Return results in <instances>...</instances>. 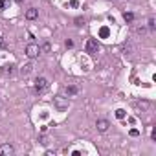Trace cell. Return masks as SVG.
<instances>
[{
	"instance_id": "cell-1",
	"label": "cell",
	"mask_w": 156,
	"mask_h": 156,
	"mask_svg": "<svg viewBox=\"0 0 156 156\" xmlns=\"http://www.w3.org/2000/svg\"><path fill=\"white\" fill-rule=\"evenodd\" d=\"M53 105H55V108H57L59 112H64V110H68V105H70V101H68V97L55 96V97H53Z\"/></svg>"
},
{
	"instance_id": "cell-2",
	"label": "cell",
	"mask_w": 156,
	"mask_h": 156,
	"mask_svg": "<svg viewBox=\"0 0 156 156\" xmlns=\"http://www.w3.org/2000/svg\"><path fill=\"white\" fill-rule=\"evenodd\" d=\"M39 53H40V48H39V46L37 44H28V46H26V55H28L30 59H35V57H39Z\"/></svg>"
},
{
	"instance_id": "cell-3",
	"label": "cell",
	"mask_w": 156,
	"mask_h": 156,
	"mask_svg": "<svg viewBox=\"0 0 156 156\" xmlns=\"http://www.w3.org/2000/svg\"><path fill=\"white\" fill-rule=\"evenodd\" d=\"M46 88H48V79L46 77H37L35 79V92L40 94V92H44Z\"/></svg>"
},
{
	"instance_id": "cell-4",
	"label": "cell",
	"mask_w": 156,
	"mask_h": 156,
	"mask_svg": "<svg viewBox=\"0 0 156 156\" xmlns=\"http://www.w3.org/2000/svg\"><path fill=\"white\" fill-rule=\"evenodd\" d=\"M85 48H86L88 53H97V52H99V42H97L96 39H88Z\"/></svg>"
},
{
	"instance_id": "cell-5",
	"label": "cell",
	"mask_w": 156,
	"mask_h": 156,
	"mask_svg": "<svg viewBox=\"0 0 156 156\" xmlns=\"http://www.w3.org/2000/svg\"><path fill=\"white\" fill-rule=\"evenodd\" d=\"M13 152H15V149H13L11 143H4V145H0V154L2 156H11Z\"/></svg>"
},
{
	"instance_id": "cell-6",
	"label": "cell",
	"mask_w": 156,
	"mask_h": 156,
	"mask_svg": "<svg viewBox=\"0 0 156 156\" xmlns=\"http://www.w3.org/2000/svg\"><path fill=\"white\" fill-rule=\"evenodd\" d=\"M96 127H97L99 132H107L108 127H110V123H108L107 119H97V121H96Z\"/></svg>"
},
{
	"instance_id": "cell-7",
	"label": "cell",
	"mask_w": 156,
	"mask_h": 156,
	"mask_svg": "<svg viewBox=\"0 0 156 156\" xmlns=\"http://www.w3.org/2000/svg\"><path fill=\"white\" fill-rule=\"evenodd\" d=\"M37 17H39V11L35 8H30L28 11H26V18H28V20H35Z\"/></svg>"
},
{
	"instance_id": "cell-8",
	"label": "cell",
	"mask_w": 156,
	"mask_h": 156,
	"mask_svg": "<svg viewBox=\"0 0 156 156\" xmlns=\"http://www.w3.org/2000/svg\"><path fill=\"white\" fill-rule=\"evenodd\" d=\"M31 68H33V64H31V63H28V64H24L22 68H20V73H22V76H28V73L31 72Z\"/></svg>"
},
{
	"instance_id": "cell-9",
	"label": "cell",
	"mask_w": 156,
	"mask_h": 156,
	"mask_svg": "<svg viewBox=\"0 0 156 156\" xmlns=\"http://www.w3.org/2000/svg\"><path fill=\"white\" fill-rule=\"evenodd\" d=\"M77 92H79V88H77V86H73V85L66 86V94H68V96H76Z\"/></svg>"
},
{
	"instance_id": "cell-10",
	"label": "cell",
	"mask_w": 156,
	"mask_h": 156,
	"mask_svg": "<svg viewBox=\"0 0 156 156\" xmlns=\"http://www.w3.org/2000/svg\"><path fill=\"white\" fill-rule=\"evenodd\" d=\"M2 73H4V76H11V73H13V66H4Z\"/></svg>"
},
{
	"instance_id": "cell-11",
	"label": "cell",
	"mask_w": 156,
	"mask_h": 156,
	"mask_svg": "<svg viewBox=\"0 0 156 156\" xmlns=\"http://www.w3.org/2000/svg\"><path fill=\"white\" fill-rule=\"evenodd\" d=\"M116 118L118 119H123L125 118V110H123V108H118V110H116Z\"/></svg>"
},
{
	"instance_id": "cell-12",
	"label": "cell",
	"mask_w": 156,
	"mask_h": 156,
	"mask_svg": "<svg viewBox=\"0 0 156 156\" xmlns=\"http://www.w3.org/2000/svg\"><path fill=\"white\" fill-rule=\"evenodd\" d=\"M123 18L127 20V22H132V20H134V15H132V13H123Z\"/></svg>"
},
{
	"instance_id": "cell-13",
	"label": "cell",
	"mask_w": 156,
	"mask_h": 156,
	"mask_svg": "<svg viewBox=\"0 0 156 156\" xmlns=\"http://www.w3.org/2000/svg\"><path fill=\"white\" fill-rule=\"evenodd\" d=\"M108 33H110V31H108V28H101V31H99V35L103 37V39H105V37H108Z\"/></svg>"
},
{
	"instance_id": "cell-14",
	"label": "cell",
	"mask_w": 156,
	"mask_h": 156,
	"mask_svg": "<svg viewBox=\"0 0 156 156\" xmlns=\"http://www.w3.org/2000/svg\"><path fill=\"white\" fill-rule=\"evenodd\" d=\"M156 24H154V18H149V30H154Z\"/></svg>"
},
{
	"instance_id": "cell-15",
	"label": "cell",
	"mask_w": 156,
	"mask_h": 156,
	"mask_svg": "<svg viewBox=\"0 0 156 156\" xmlns=\"http://www.w3.org/2000/svg\"><path fill=\"white\" fill-rule=\"evenodd\" d=\"M136 107H140V108H147L149 103H147V101H141V103H136Z\"/></svg>"
},
{
	"instance_id": "cell-16",
	"label": "cell",
	"mask_w": 156,
	"mask_h": 156,
	"mask_svg": "<svg viewBox=\"0 0 156 156\" xmlns=\"http://www.w3.org/2000/svg\"><path fill=\"white\" fill-rule=\"evenodd\" d=\"M40 50H42V52H50V50H52V46L46 42V44H42V48H40Z\"/></svg>"
},
{
	"instance_id": "cell-17",
	"label": "cell",
	"mask_w": 156,
	"mask_h": 156,
	"mask_svg": "<svg viewBox=\"0 0 156 156\" xmlns=\"http://www.w3.org/2000/svg\"><path fill=\"white\" fill-rule=\"evenodd\" d=\"M136 31H138V33H140V35H141V33H145V31H147V30H145V28H143V26H141V28H138V30H136Z\"/></svg>"
},
{
	"instance_id": "cell-18",
	"label": "cell",
	"mask_w": 156,
	"mask_h": 156,
	"mask_svg": "<svg viewBox=\"0 0 156 156\" xmlns=\"http://www.w3.org/2000/svg\"><path fill=\"white\" fill-rule=\"evenodd\" d=\"M64 44H66V48H72V46H73V42H72V40H66Z\"/></svg>"
},
{
	"instance_id": "cell-19",
	"label": "cell",
	"mask_w": 156,
	"mask_h": 156,
	"mask_svg": "<svg viewBox=\"0 0 156 156\" xmlns=\"http://www.w3.org/2000/svg\"><path fill=\"white\" fill-rule=\"evenodd\" d=\"M138 134H140V132L136 131V128H132V131H131V136H138Z\"/></svg>"
},
{
	"instance_id": "cell-20",
	"label": "cell",
	"mask_w": 156,
	"mask_h": 156,
	"mask_svg": "<svg viewBox=\"0 0 156 156\" xmlns=\"http://www.w3.org/2000/svg\"><path fill=\"white\" fill-rule=\"evenodd\" d=\"M6 4H8L6 0H0V8H6Z\"/></svg>"
},
{
	"instance_id": "cell-21",
	"label": "cell",
	"mask_w": 156,
	"mask_h": 156,
	"mask_svg": "<svg viewBox=\"0 0 156 156\" xmlns=\"http://www.w3.org/2000/svg\"><path fill=\"white\" fill-rule=\"evenodd\" d=\"M2 46H4V40H2V37H0V48H2Z\"/></svg>"
},
{
	"instance_id": "cell-22",
	"label": "cell",
	"mask_w": 156,
	"mask_h": 156,
	"mask_svg": "<svg viewBox=\"0 0 156 156\" xmlns=\"http://www.w3.org/2000/svg\"><path fill=\"white\" fill-rule=\"evenodd\" d=\"M15 2H17V4H22V2H24V0H15Z\"/></svg>"
}]
</instances>
